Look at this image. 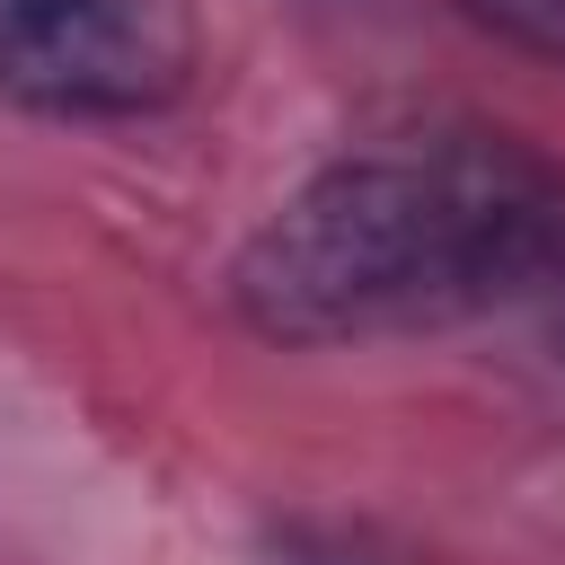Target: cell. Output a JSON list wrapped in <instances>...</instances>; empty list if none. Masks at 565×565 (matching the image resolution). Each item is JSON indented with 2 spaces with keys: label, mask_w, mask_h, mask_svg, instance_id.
I'll return each instance as SVG.
<instances>
[{
  "label": "cell",
  "mask_w": 565,
  "mask_h": 565,
  "mask_svg": "<svg viewBox=\"0 0 565 565\" xmlns=\"http://www.w3.org/2000/svg\"><path fill=\"white\" fill-rule=\"evenodd\" d=\"M494 44H512V53H530V62H547V71H565V0H459Z\"/></svg>",
  "instance_id": "cell-3"
},
{
  "label": "cell",
  "mask_w": 565,
  "mask_h": 565,
  "mask_svg": "<svg viewBox=\"0 0 565 565\" xmlns=\"http://www.w3.org/2000/svg\"><path fill=\"white\" fill-rule=\"evenodd\" d=\"M565 274V177L503 132L371 141L300 177L230 265V309L274 344L459 327Z\"/></svg>",
  "instance_id": "cell-1"
},
{
  "label": "cell",
  "mask_w": 565,
  "mask_h": 565,
  "mask_svg": "<svg viewBox=\"0 0 565 565\" xmlns=\"http://www.w3.org/2000/svg\"><path fill=\"white\" fill-rule=\"evenodd\" d=\"M185 79L168 0H0V97L35 115H141Z\"/></svg>",
  "instance_id": "cell-2"
}]
</instances>
